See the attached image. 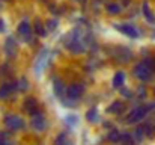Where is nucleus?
I'll use <instances>...</instances> for the list:
<instances>
[{
	"instance_id": "obj_1",
	"label": "nucleus",
	"mask_w": 155,
	"mask_h": 145,
	"mask_svg": "<svg viewBox=\"0 0 155 145\" xmlns=\"http://www.w3.org/2000/svg\"><path fill=\"white\" fill-rule=\"evenodd\" d=\"M131 74H133V77L137 79L140 83H151V82H154L155 80L154 71L148 67V64H146L143 59L137 60V62L133 65V68H131Z\"/></svg>"
},
{
	"instance_id": "obj_2",
	"label": "nucleus",
	"mask_w": 155,
	"mask_h": 145,
	"mask_svg": "<svg viewBox=\"0 0 155 145\" xmlns=\"http://www.w3.org/2000/svg\"><path fill=\"white\" fill-rule=\"evenodd\" d=\"M113 29L117 30L120 35L127 36V38H131V40H140L143 38V30L131 23V21H122V23H113Z\"/></svg>"
},
{
	"instance_id": "obj_3",
	"label": "nucleus",
	"mask_w": 155,
	"mask_h": 145,
	"mask_svg": "<svg viewBox=\"0 0 155 145\" xmlns=\"http://www.w3.org/2000/svg\"><path fill=\"white\" fill-rule=\"evenodd\" d=\"M50 60H53L51 56H50V51L47 47H39L38 50V56L35 57V62H33V73L36 77H39L42 74V71L50 65Z\"/></svg>"
},
{
	"instance_id": "obj_4",
	"label": "nucleus",
	"mask_w": 155,
	"mask_h": 145,
	"mask_svg": "<svg viewBox=\"0 0 155 145\" xmlns=\"http://www.w3.org/2000/svg\"><path fill=\"white\" fill-rule=\"evenodd\" d=\"M110 56L117 64H130L134 60V51L127 46H114L111 47Z\"/></svg>"
},
{
	"instance_id": "obj_5",
	"label": "nucleus",
	"mask_w": 155,
	"mask_h": 145,
	"mask_svg": "<svg viewBox=\"0 0 155 145\" xmlns=\"http://www.w3.org/2000/svg\"><path fill=\"white\" fill-rule=\"evenodd\" d=\"M3 54L8 62H14L18 57V43L14 35H8L3 41Z\"/></svg>"
},
{
	"instance_id": "obj_6",
	"label": "nucleus",
	"mask_w": 155,
	"mask_h": 145,
	"mask_svg": "<svg viewBox=\"0 0 155 145\" xmlns=\"http://www.w3.org/2000/svg\"><path fill=\"white\" fill-rule=\"evenodd\" d=\"M63 47L72 56H81V54L87 53V47L83 43V40H69V38L65 36L63 38Z\"/></svg>"
},
{
	"instance_id": "obj_7",
	"label": "nucleus",
	"mask_w": 155,
	"mask_h": 145,
	"mask_svg": "<svg viewBox=\"0 0 155 145\" xmlns=\"http://www.w3.org/2000/svg\"><path fill=\"white\" fill-rule=\"evenodd\" d=\"M3 124L9 132H20L26 129V121L17 113H6L3 116Z\"/></svg>"
},
{
	"instance_id": "obj_8",
	"label": "nucleus",
	"mask_w": 155,
	"mask_h": 145,
	"mask_svg": "<svg viewBox=\"0 0 155 145\" xmlns=\"http://www.w3.org/2000/svg\"><path fill=\"white\" fill-rule=\"evenodd\" d=\"M15 92H18V79H9V80L2 82V85H0V101L8 100Z\"/></svg>"
},
{
	"instance_id": "obj_9",
	"label": "nucleus",
	"mask_w": 155,
	"mask_h": 145,
	"mask_svg": "<svg viewBox=\"0 0 155 145\" xmlns=\"http://www.w3.org/2000/svg\"><path fill=\"white\" fill-rule=\"evenodd\" d=\"M30 127L33 129V132L36 133H44L48 129V119L45 116L44 112H39L33 116H30Z\"/></svg>"
},
{
	"instance_id": "obj_10",
	"label": "nucleus",
	"mask_w": 155,
	"mask_h": 145,
	"mask_svg": "<svg viewBox=\"0 0 155 145\" xmlns=\"http://www.w3.org/2000/svg\"><path fill=\"white\" fill-rule=\"evenodd\" d=\"M84 91H86V86H84V83H81V82H74V83H71V85H68V89H66V95L69 100H72V101H80L81 100V97L84 94Z\"/></svg>"
},
{
	"instance_id": "obj_11",
	"label": "nucleus",
	"mask_w": 155,
	"mask_h": 145,
	"mask_svg": "<svg viewBox=\"0 0 155 145\" xmlns=\"http://www.w3.org/2000/svg\"><path fill=\"white\" fill-rule=\"evenodd\" d=\"M23 110L29 115V116H33L39 112H42L39 109V101L36 100L35 95H27L24 97V101H23Z\"/></svg>"
},
{
	"instance_id": "obj_12",
	"label": "nucleus",
	"mask_w": 155,
	"mask_h": 145,
	"mask_svg": "<svg viewBox=\"0 0 155 145\" xmlns=\"http://www.w3.org/2000/svg\"><path fill=\"white\" fill-rule=\"evenodd\" d=\"M140 12H142V15H143V18L146 20L148 24L155 26V14H154V11H152V8H151V5H149L148 0H142Z\"/></svg>"
},
{
	"instance_id": "obj_13",
	"label": "nucleus",
	"mask_w": 155,
	"mask_h": 145,
	"mask_svg": "<svg viewBox=\"0 0 155 145\" xmlns=\"http://www.w3.org/2000/svg\"><path fill=\"white\" fill-rule=\"evenodd\" d=\"M66 89H68V86L65 85V82L60 77L54 76L53 77V91H54V95L60 100V98H63V97L66 95Z\"/></svg>"
},
{
	"instance_id": "obj_14",
	"label": "nucleus",
	"mask_w": 155,
	"mask_h": 145,
	"mask_svg": "<svg viewBox=\"0 0 155 145\" xmlns=\"http://www.w3.org/2000/svg\"><path fill=\"white\" fill-rule=\"evenodd\" d=\"M104 11H105V14H107L108 17H117V15L122 14L124 8H122V5L117 3V2H107V3L104 5Z\"/></svg>"
},
{
	"instance_id": "obj_15",
	"label": "nucleus",
	"mask_w": 155,
	"mask_h": 145,
	"mask_svg": "<svg viewBox=\"0 0 155 145\" xmlns=\"http://www.w3.org/2000/svg\"><path fill=\"white\" fill-rule=\"evenodd\" d=\"M33 32H35V35H36L38 38H47L48 30H47L45 21H44L42 18H39V17L35 18V21H33Z\"/></svg>"
},
{
	"instance_id": "obj_16",
	"label": "nucleus",
	"mask_w": 155,
	"mask_h": 145,
	"mask_svg": "<svg viewBox=\"0 0 155 145\" xmlns=\"http://www.w3.org/2000/svg\"><path fill=\"white\" fill-rule=\"evenodd\" d=\"M125 82H127V73L125 70H117L111 79V86L114 89H122L125 86Z\"/></svg>"
},
{
	"instance_id": "obj_17",
	"label": "nucleus",
	"mask_w": 155,
	"mask_h": 145,
	"mask_svg": "<svg viewBox=\"0 0 155 145\" xmlns=\"http://www.w3.org/2000/svg\"><path fill=\"white\" fill-rule=\"evenodd\" d=\"M127 109L125 103L122 100H114L111 104H108L107 107V113H111V115H120L124 110Z\"/></svg>"
},
{
	"instance_id": "obj_18",
	"label": "nucleus",
	"mask_w": 155,
	"mask_h": 145,
	"mask_svg": "<svg viewBox=\"0 0 155 145\" xmlns=\"http://www.w3.org/2000/svg\"><path fill=\"white\" fill-rule=\"evenodd\" d=\"M133 136H134V139H136L137 144H140V142H143L146 139V132H145V127H143L142 123L136 126V129L133 132Z\"/></svg>"
},
{
	"instance_id": "obj_19",
	"label": "nucleus",
	"mask_w": 155,
	"mask_h": 145,
	"mask_svg": "<svg viewBox=\"0 0 155 145\" xmlns=\"http://www.w3.org/2000/svg\"><path fill=\"white\" fill-rule=\"evenodd\" d=\"M84 118H86L91 124H97V123H100V121H101V119H100V113H98L97 107H91V109H87V112L84 113Z\"/></svg>"
},
{
	"instance_id": "obj_20",
	"label": "nucleus",
	"mask_w": 155,
	"mask_h": 145,
	"mask_svg": "<svg viewBox=\"0 0 155 145\" xmlns=\"http://www.w3.org/2000/svg\"><path fill=\"white\" fill-rule=\"evenodd\" d=\"M120 138H122V132H119L117 129H110L107 133V141L110 144H120Z\"/></svg>"
},
{
	"instance_id": "obj_21",
	"label": "nucleus",
	"mask_w": 155,
	"mask_h": 145,
	"mask_svg": "<svg viewBox=\"0 0 155 145\" xmlns=\"http://www.w3.org/2000/svg\"><path fill=\"white\" fill-rule=\"evenodd\" d=\"M120 145H137L136 139H134V136H133V132H127V130L122 132Z\"/></svg>"
},
{
	"instance_id": "obj_22",
	"label": "nucleus",
	"mask_w": 155,
	"mask_h": 145,
	"mask_svg": "<svg viewBox=\"0 0 155 145\" xmlns=\"http://www.w3.org/2000/svg\"><path fill=\"white\" fill-rule=\"evenodd\" d=\"M29 89H30V80H29L26 76H21V77L18 79V92L26 94Z\"/></svg>"
},
{
	"instance_id": "obj_23",
	"label": "nucleus",
	"mask_w": 155,
	"mask_h": 145,
	"mask_svg": "<svg viewBox=\"0 0 155 145\" xmlns=\"http://www.w3.org/2000/svg\"><path fill=\"white\" fill-rule=\"evenodd\" d=\"M53 145H71V141H69V138H68V133H66V132H60V133L54 138Z\"/></svg>"
},
{
	"instance_id": "obj_24",
	"label": "nucleus",
	"mask_w": 155,
	"mask_h": 145,
	"mask_svg": "<svg viewBox=\"0 0 155 145\" xmlns=\"http://www.w3.org/2000/svg\"><path fill=\"white\" fill-rule=\"evenodd\" d=\"M45 27L48 30V33H54L59 29V18L57 17H51L45 21Z\"/></svg>"
},
{
	"instance_id": "obj_25",
	"label": "nucleus",
	"mask_w": 155,
	"mask_h": 145,
	"mask_svg": "<svg viewBox=\"0 0 155 145\" xmlns=\"http://www.w3.org/2000/svg\"><path fill=\"white\" fill-rule=\"evenodd\" d=\"M12 62H3L2 65H0V77H9L11 76V73L14 71L12 70V65H11Z\"/></svg>"
},
{
	"instance_id": "obj_26",
	"label": "nucleus",
	"mask_w": 155,
	"mask_h": 145,
	"mask_svg": "<svg viewBox=\"0 0 155 145\" xmlns=\"http://www.w3.org/2000/svg\"><path fill=\"white\" fill-rule=\"evenodd\" d=\"M136 97H137L140 101L148 97V86H146V83H142V85H139V86L136 88Z\"/></svg>"
},
{
	"instance_id": "obj_27",
	"label": "nucleus",
	"mask_w": 155,
	"mask_h": 145,
	"mask_svg": "<svg viewBox=\"0 0 155 145\" xmlns=\"http://www.w3.org/2000/svg\"><path fill=\"white\" fill-rule=\"evenodd\" d=\"M65 124H66L69 129H72V127H75V126L78 124V118H77L75 115H68V116L65 118Z\"/></svg>"
},
{
	"instance_id": "obj_28",
	"label": "nucleus",
	"mask_w": 155,
	"mask_h": 145,
	"mask_svg": "<svg viewBox=\"0 0 155 145\" xmlns=\"http://www.w3.org/2000/svg\"><path fill=\"white\" fill-rule=\"evenodd\" d=\"M120 91V95L124 97L125 100H133L134 98V92H133V89H128L127 86H124L122 89H119Z\"/></svg>"
},
{
	"instance_id": "obj_29",
	"label": "nucleus",
	"mask_w": 155,
	"mask_h": 145,
	"mask_svg": "<svg viewBox=\"0 0 155 145\" xmlns=\"http://www.w3.org/2000/svg\"><path fill=\"white\" fill-rule=\"evenodd\" d=\"M146 64H148V67L154 71V74H155V53L154 54H151V56H148V57H142Z\"/></svg>"
},
{
	"instance_id": "obj_30",
	"label": "nucleus",
	"mask_w": 155,
	"mask_h": 145,
	"mask_svg": "<svg viewBox=\"0 0 155 145\" xmlns=\"http://www.w3.org/2000/svg\"><path fill=\"white\" fill-rule=\"evenodd\" d=\"M151 54H154V53L149 50V47H142V50H140V56H142V57H148V56H151Z\"/></svg>"
},
{
	"instance_id": "obj_31",
	"label": "nucleus",
	"mask_w": 155,
	"mask_h": 145,
	"mask_svg": "<svg viewBox=\"0 0 155 145\" xmlns=\"http://www.w3.org/2000/svg\"><path fill=\"white\" fill-rule=\"evenodd\" d=\"M6 32V23L3 18H0V33H5Z\"/></svg>"
},
{
	"instance_id": "obj_32",
	"label": "nucleus",
	"mask_w": 155,
	"mask_h": 145,
	"mask_svg": "<svg viewBox=\"0 0 155 145\" xmlns=\"http://www.w3.org/2000/svg\"><path fill=\"white\" fill-rule=\"evenodd\" d=\"M151 38H152V40H155V26H154V29L151 30Z\"/></svg>"
},
{
	"instance_id": "obj_33",
	"label": "nucleus",
	"mask_w": 155,
	"mask_h": 145,
	"mask_svg": "<svg viewBox=\"0 0 155 145\" xmlns=\"http://www.w3.org/2000/svg\"><path fill=\"white\" fill-rule=\"evenodd\" d=\"M0 2H2V3H6V5H11L14 0H0Z\"/></svg>"
},
{
	"instance_id": "obj_34",
	"label": "nucleus",
	"mask_w": 155,
	"mask_h": 145,
	"mask_svg": "<svg viewBox=\"0 0 155 145\" xmlns=\"http://www.w3.org/2000/svg\"><path fill=\"white\" fill-rule=\"evenodd\" d=\"M38 2H41V3H44V5H48L51 0H38Z\"/></svg>"
},
{
	"instance_id": "obj_35",
	"label": "nucleus",
	"mask_w": 155,
	"mask_h": 145,
	"mask_svg": "<svg viewBox=\"0 0 155 145\" xmlns=\"http://www.w3.org/2000/svg\"><path fill=\"white\" fill-rule=\"evenodd\" d=\"M2 145H12V144H11V141H9V139H6V141H5Z\"/></svg>"
},
{
	"instance_id": "obj_36",
	"label": "nucleus",
	"mask_w": 155,
	"mask_h": 145,
	"mask_svg": "<svg viewBox=\"0 0 155 145\" xmlns=\"http://www.w3.org/2000/svg\"><path fill=\"white\" fill-rule=\"evenodd\" d=\"M71 2H74V3H81L83 0H71Z\"/></svg>"
},
{
	"instance_id": "obj_37",
	"label": "nucleus",
	"mask_w": 155,
	"mask_h": 145,
	"mask_svg": "<svg viewBox=\"0 0 155 145\" xmlns=\"http://www.w3.org/2000/svg\"><path fill=\"white\" fill-rule=\"evenodd\" d=\"M154 94H155V86H154Z\"/></svg>"
},
{
	"instance_id": "obj_38",
	"label": "nucleus",
	"mask_w": 155,
	"mask_h": 145,
	"mask_svg": "<svg viewBox=\"0 0 155 145\" xmlns=\"http://www.w3.org/2000/svg\"><path fill=\"white\" fill-rule=\"evenodd\" d=\"M21 2H24V0H21Z\"/></svg>"
},
{
	"instance_id": "obj_39",
	"label": "nucleus",
	"mask_w": 155,
	"mask_h": 145,
	"mask_svg": "<svg viewBox=\"0 0 155 145\" xmlns=\"http://www.w3.org/2000/svg\"><path fill=\"white\" fill-rule=\"evenodd\" d=\"M154 113H155V112H154Z\"/></svg>"
}]
</instances>
